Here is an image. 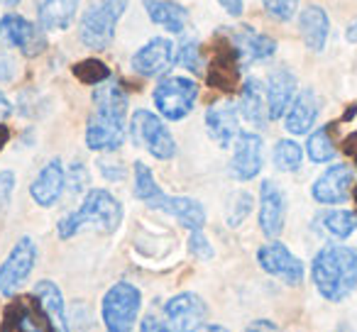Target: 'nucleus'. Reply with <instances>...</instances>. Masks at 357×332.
Returning a JSON list of instances; mask_svg holds the SVG:
<instances>
[{
    "mask_svg": "<svg viewBox=\"0 0 357 332\" xmlns=\"http://www.w3.org/2000/svg\"><path fill=\"white\" fill-rule=\"evenodd\" d=\"M176 64L186 66L194 74H201L204 71V56H201V47L196 40H186L181 42V47L176 49Z\"/></svg>",
    "mask_w": 357,
    "mask_h": 332,
    "instance_id": "nucleus-32",
    "label": "nucleus"
},
{
    "mask_svg": "<svg viewBox=\"0 0 357 332\" xmlns=\"http://www.w3.org/2000/svg\"><path fill=\"white\" fill-rule=\"evenodd\" d=\"M162 210L167 215H174V218L184 225L186 230H191V232H199L206 225L204 205L194 198H186V196H167Z\"/></svg>",
    "mask_w": 357,
    "mask_h": 332,
    "instance_id": "nucleus-26",
    "label": "nucleus"
},
{
    "mask_svg": "<svg viewBox=\"0 0 357 332\" xmlns=\"http://www.w3.org/2000/svg\"><path fill=\"white\" fill-rule=\"evenodd\" d=\"M218 3L223 6V10L233 17L243 15V10H245V0H218Z\"/></svg>",
    "mask_w": 357,
    "mask_h": 332,
    "instance_id": "nucleus-43",
    "label": "nucleus"
},
{
    "mask_svg": "<svg viewBox=\"0 0 357 332\" xmlns=\"http://www.w3.org/2000/svg\"><path fill=\"white\" fill-rule=\"evenodd\" d=\"M355 169L350 164L340 161L333 164L313 181L311 186V196L316 203L321 205H342L350 200V196L355 193Z\"/></svg>",
    "mask_w": 357,
    "mask_h": 332,
    "instance_id": "nucleus-8",
    "label": "nucleus"
},
{
    "mask_svg": "<svg viewBox=\"0 0 357 332\" xmlns=\"http://www.w3.org/2000/svg\"><path fill=\"white\" fill-rule=\"evenodd\" d=\"M130 137L137 147H142L144 152L162 161H169L176 154V142H174L172 132L152 110H135L132 120H130Z\"/></svg>",
    "mask_w": 357,
    "mask_h": 332,
    "instance_id": "nucleus-5",
    "label": "nucleus"
},
{
    "mask_svg": "<svg viewBox=\"0 0 357 332\" xmlns=\"http://www.w3.org/2000/svg\"><path fill=\"white\" fill-rule=\"evenodd\" d=\"M0 35L6 37L8 45H13L22 56H30V59L47 49L45 30L17 13H8L0 17Z\"/></svg>",
    "mask_w": 357,
    "mask_h": 332,
    "instance_id": "nucleus-12",
    "label": "nucleus"
},
{
    "mask_svg": "<svg viewBox=\"0 0 357 332\" xmlns=\"http://www.w3.org/2000/svg\"><path fill=\"white\" fill-rule=\"evenodd\" d=\"M13 191H15V174L13 171H0V215L10 205Z\"/></svg>",
    "mask_w": 357,
    "mask_h": 332,
    "instance_id": "nucleus-36",
    "label": "nucleus"
},
{
    "mask_svg": "<svg viewBox=\"0 0 357 332\" xmlns=\"http://www.w3.org/2000/svg\"><path fill=\"white\" fill-rule=\"evenodd\" d=\"M345 149L352 154V157H355V164H357V134H352V137H347ZM355 203H357V181H355Z\"/></svg>",
    "mask_w": 357,
    "mask_h": 332,
    "instance_id": "nucleus-45",
    "label": "nucleus"
},
{
    "mask_svg": "<svg viewBox=\"0 0 357 332\" xmlns=\"http://www.w3.org/2000/svg\"><path fill=\"white\" fill-rule=\"evenodd\" d=\"M128 93L123 84L110 76L93 88V113L86 125V144L93 152H115L125 142Z\"/></svg>",
    "mask_w": 357,
    "mask_h": 332,
    "instance_id": "nucleus-1",
    "label": "nucleus"
},
{
    "mask_svg": "<svg viewBox=\"0 0 357 332\" xmlns=\"http://www.w3.org/2000/svg\"><path fill=\"white\" fill-rule=\"evenodd\" d=\"M264 164V142L257 132H240L233 144V161L230 174L238 181H252L262 171Z\"/></svg>",
    "mask_w": 357,
    "mask_h": 332,
    "instance_id": "nucleus-14",
    "label": "nucleus"
},
{
    "mask_svg": "<svg viewBox=\"0 0 357 332\" xmlns=\"http://www.w3.org/2000/svg\"><path fill=\"white\" fill-rule=\"evenodd\" d=\"M230 37V45H233L235 54L240 59V66L259 64V61H267L277 52V42L269 35L252 30V27H235V30H225Z\"/></svg>",
    "mask_w": 357,
    "mask_h": 332,
    "instance_id": "nucleus-17",
    "label": "nucleus"
},
{
    "mask_svg": "<svg viewBox=\"0 0 357 332\" xmlns=\"http://www.w3.org/2000/svg\"><path fill=\"white\" fill-rule=\"evenodd\" d=\"M318 113H321V100H318L316 90L303 88L296 93L291 108L284 115V127L291 134H306V132H311V127L316 125Z\"/></svg>",
    "mask_w": 357,
    "mask_h": 332,
    "instance_id": "nucleus-20",
    "label": "nucleus"
},
{
    "mask_svg": "<svg viewBox=\"0 0 357 332\" xmlns=\"http://www.w3.org/2000/svg\"><path fill=\"white\" fill-rule=\"evenodd\" d=\"M311 278L321 298L340 303L357 288V249L340 242H328L316 252Z\"/></svg>",
    "mask_w": 357,
    "mask_h": 332,
    "instance_id": "nucleus-2",
    "label": "nucleus"
},
{
    "mask_svg": "<svg viewBox=\"0 0 357 332\" xmlns=\"http://www.w3.org/2000/svg\"><path fill=\"white\" fill-rule=\"evenodd\" d=\"M86 181H89V174H86V166L81 161H76L74 166H71V179L66 176V184L71 186V193H81L86 186Z\"/></svg>",
    "mask_w": 357,
    "mask_h": 332,
    "instance_id": "nucleus-38",
    "label": "nucleus"
},
{
    "mask_svg": "<svg viewBox=\"0 0 357 332\" xmlns=\"http://www.w3.org/2000/svg\"><path fill=\"white\" fill-rule=\"evenodd\" d=\"M287 220V196L272 179H264L259 186V230L264 237L277 239Z\"/></svg>",
    "mask_w": 357,
    "mask_h": 332,
    "instance_id": "nucleus-16",
    "label": "nucleus"
},
{
    "mask_svg": "<svg viewBox=\"0 0 357 332\" xmlns=\"http://www.w3.org/2000/svg\"><path fill=\"white\" fill-rule=\"evenodd\" d=\"M64 189H66V169L64 164H61V159L56 157L42 166V171L37 174V179L30 186V196L37 205L52 208L61 198Z\"/></svg>",
    "mask_w": 357,
    "mask_h": 332,
    "instance_id": "nucleus-19",
    "label": "nucleus"
},
{
    "mask_svg": "<svg viewBox=\"0 0 357 332\" xmlns=\"http://www.w3.org/2000/svg\"><path fill=\"white\" fill-rule=\"evenodd\" d=\"M206 129L218 147L228 149L240 137V110L230 100H218L206 110Z\"/></svg>",
    "mask_w": 357,
    "mask_h": 332,
    "instance_id": "nucleus-18",
    "label": "nucleus"
},
{
    "mask_svg": "<svg viewBox=\"0 0 357 332\" xmlns=\"http://www.w3.org/2000/svg\"><path fill=\"white\" fill-rule=\"evenodd\" d=\"M100 171H103V176H105V179H110V181L125 179V166H123V164L113 166V164H108V161H100Z\"/></svg>",
    "mask_w": 357,
    "mask_h": 332,
    "instance_id": "nucleus-42",
    "label": "nucleus"
},
{
    "mask_svg": "<svg viewBox=\"0 0 357 332\" xmlns=\"http://www.w3.org/2000/svg\"><path fill=\"white\" fill-rule=\"evenodd\" d=\"M139 332H169V330L164 325V320H159L154 315H144L142 322H139Z\"/></svg>",
    "mask_w": 357,
    "mask_h": 332,
    "instance_id": "nucleus-41",
    "label": "nucleus"
},
{
    "mask_svg": "<svg viewBox=\"0 0 357 332\" xmlns=\"http://www.w3.org/2000/svg\"><path fill=\"white\" fill-rule=\"evenodd\" d=\"M142 296L132 283L120 281L108 288L103 298V322L108 332H130L139 315Z\"/></svg>",
    "mask_w": 357,
    "mask_h": 332,
    "instance_id": "nucleus-7",
    "label": "nucleus"
},
{
    "mask_svg": "<svg viewBox=\"0 0 357 332\" xmlns=\"http://www.w3.org/2000/svg\"><path fill=\"white\" fill-rule=\"evenodd\" d=\"M6 3H10V6H15V3H20V0H6Z\"/></svg>",
    "mask_w": 357,
    "mask_h": 332,
    "instance_id": "nucleus-49",
    "label": "nucleus"
},
{
    "mask_svg": "<svg viewBox=\"0 0 357 332\" xmlns=\"http://www.w3.org/2000/svg\"><path fill=\"white\" fill-rule=\"evenodd\" d=\"M257 262H259V267H262V271H267L269 276L284 281L287 286H298V283L303 281V274H306L301 259H298L287 244L277 242V239H272V242L259 247Z\"/></svg>",
    "mask_w": 357,
    "mask_h": 332,
    "instance_id": "nucleus-10",
    "label": "nucleus"
},
{
    "mask_svg": "<svg viewBox=\"0 0 357 332\" xmlns=\"http://www.w3.org/2000/svg\"><path fill=\"white\" fill-rule=\"evenodd\" d=\"M245 332H282V327L277 325V322L267 320V317H259V320H252L248 325V330Z\"/></svg>",
    "mask_w": 357,
    "mask_h": 332,
    "instance_id": "nucleus-40",
    "label": "nucleus"
},
{
    "mask_svg": "<svg viewBox=\"0 0 357 332\" xmlns=\"http://www.w3.org/2000/svg\"><path fill=\"white\" fill-rule=\"evenodd\" d=\"M294 98H296V76L289 69H277L269 74L267 79V108L269 120H279L287 115L291 108Z\"/></svg>",
    "mask_w": 357,
    "mask_h": 332,
    "instance_id": "nucleus-21",
    "label": "nucleus"
},
{
    "mask_svg": "<svg viewBox=\"0 0 357 332\" xmlns=\"http://www.w3.org/2000/svg\"><path fill=\"white\" fill-rule=\"evenodd\" d=\"M199 332H230V330H225L223 325H204Z\"/></svg>",
    "mask_w": 357,
    "mask_h": 332,
    "instance_id": "nucleus-47",
    "label": "nucleus"
},
{
    "mask_svg": "<svg viewBox=\"0 0 357 332\" xmlns=\"http://www.w3.org/2000/svg\"><path fill=\"white\" fill-rule=\"evenodd\" d=\"M123 223V205L110 191L91 189L86 198L74 213L64 215L56 225L61 239H71L81 230H100V232H115Z\"/></svg>",
    "mask_w": 357,
    "mask_h": 332,
    "instance_id": "nucleus-3",
    "label": "nucleus"
},
{
    "mask_svg": "<svg viewBox=\"0 0 357 332\" xmlns=\"http://www.w3.org/2000/svg\"><path fill=\"white\" fill-rule=\"evenodd\" d=\"M10 113H13L10 100L6 98V93H3V90H0V125H3L8 118H10Z\"/></svg>",
    "mask_w": 357,
    "mask_h": 332,
    "instance_id": "nucleus-44",
    "label": "nucleus"
},
{
    "mask_svg": "<svg viewBox=\"0 0 357 332\" xmlns=\"http://www.w3.org/2000/svg\"><path fill=\"white\" fill-rule=\"evenodd\" d=\"M238 110L252 127L262 129L269 122V108H267V88L259 79H248L240 88V103Z\"/></svg>",
    "mask_w": 357,
    "mask_h": 332,
    "instance_id": "nucleus-22",
    "label": "nucleus"
},
{
    "mask_svg": "<svg viewBox=\"0 0 357 332\" xmlns=\"http://www.w3.org/2000/svg\"><path fill=\"white\" fill-rule=\"evenodd\" d=\"M6 142H8V129L3 127V125H0V147H3Z\"/></svg>",
    "mask_w": 357,
    "mask_h": 332,
    "instance_id": "nucleus-48",
    "label": "nucleus"
},
{
    "mask_svg": "<svg viewBox=\"0 0 357 332\" xmlns=\"http://www.w3.org/2000/svg\"><path fill=\"white\" fill-rule=\"evenodd\" d=\"M13 79H15V61L0 49V84H8Z\"/></svg>",
    "mask_w": 357,
    "mask_h": 332,
    "instance_id": "nucleus-39",
    "label": "nucleus"
},
{
    "mask_svg": "<svg viewBox=\"0 0 357 332\" xmlns=\"http://www.w3.org/2000/svg\"><path fill=\"white\" fill-rule=\"evenodd\" d=\"M6 332H56L42 303L32 293L30 298H17L6 310Z\"/></svg>",
    "mask_w": 357,
    "mask_h": 332,
    "instance_id": "nucleus-15",
    "label": "nucleus"
},
{
    "mask_svg": "<svg viewBox=\"0 0 357 332\" xmlns=\"http://www.w3.org/2000/svg\"><path fill=\"white\" fill-rule=\"evenodd\" d=\"M345 40L350 42V45H357V20H352L350 25H347V30H345Z\"/></svg>",
    "mask_w": 357,
    "mask_h": 332,
    "instance_id": "nucleus-46",
    "label": "nucleus"
},
{
    "mask_svg": "<svg viewBox=\"0 0 357 332\" xmlns=\"http://www.w3.org/2000/svg\"><path fill=\"white\" fill-rule=\"evenodd\" d=\"M250 210H252V196L245 193V191L235 193L233 200H230V208H228V225L230 228H238V225L250 215Z\"/></svg>",
    "mask_w": 357,
    "mask_h": 332,
    "instance_id": "nucleus-34",
    "label": "nucleus"
},
{
    "mask_svg": "<svg viewBox=\"0 0 357 332\" xmlns=\"http://www.w3.org/2000/svg\"><path fill=\"white\" fill-rule=\"evenodd\" d=\"M174 64H176V49H174V42L167 37H154L147 45L139 47L132 56V71L144 79L162 76Z\"/></svg>",
    "mask_w": 357,
    "mask_h": 332,
    "instance_id": "nucleus-13",
    "label": "nucleus"
},
{
    "mask_svg": "<svg viewBox=\"0 0 357 332\" xmlns=\"http://www.w3.org/2000/svg\"><path fill=\"white\" fill-rule=\"evenodd\" d=\"M199 98V86L186 76H167L157 84L152 93L154 108L167 120H184L194 110Z\"/></svg>",
    "mask_w": 357,
    "mask_h": 332,
    "instance_id": "nucleus-6",
    "label": "nucleus"
},
{
    "mask_svg": "<svg viewBox=\"0 0 357 332\" xmlns=\"http://www.w3.org/2000/svg\"><path fill=\"white\" fill-rule=\"evenodd\" d=\"M144 10H147V17L154 22V25L164 27L167 32H174V35H181L189 25V13L186 8H181L174 0H142Z\"/></svg>",
    "mask_w": 357,
    "mask_h": 332,
    "instance_id": "nucleus-24",
    "label": "nucleus"
},
{
    "mask_svg": "<svg viewBox=\"0 0 357 332\" xmlns=\"http://www.w3.org/2000/svg\"><path fill=\"white\" fill-rule=\"evenodd\" d=\"M264 10L269 17L279 22H289L298 10V0H262Z\"/></svg>",
    "mask_w": 357,
    "mask_h": 332,
    "instance_id": "nucleus-35",
    "label": "nucleus"
},
{
    "mask_svg": "<svg viewBox=\"0 0 357 332\" xmlns=\"http://www.w3.org/2000/svg\"><path fill=\"white\" fill-rule=\"evenodd\" d=\"M274 166L284 174H291V171L301 169V161H303V149L298 147L294 139H279L274 144Z\"/></svg>",
    "mask_w": 357,
    "mask_h": 332,
    "instance_id": "nucleus-30",
    "label": "nucleus"
},
{
    "mask_svg": "<svg viewBox=\"0 0 357 332\" xmlns=\"http://www.w3.org/2000/svg\"><path fill=\"white\" fill-rule=\"evenodd\" d=\"M135 198L154 210H162L164 200H167V193L157 184V179L144 161H135Z\"/></svg>",
    "mask_w": 357,
    "mask_h": 332,
    "instance_id": "nucleus-28",
    "label": "nucleus"
},
{
    "mask_svg": "<svg viewBox=\"0 0 357 332\" xmlns=\"http://www.w3.org/2000/svg\"><path fill=\"white\" fill-rule=\"evenodd\" d=\"M79 3L81 0H40V6H37L40 27L50 32H61L71 27Z\"/></svg>",
    "mask_w": 357,
    "mask_h": 332,
    "instance_id": "nucleus-25",
    "label": "nucleus"
},
{
    "mask_svg": "<svg viewBox=\"0 0 357 332\" xmlns=\"http://www.w3.org/2000/svg\"><path fill=\"white\" fill-rule=\"evenodd\" d=\"M37 264V244L32 237H20L13 252L0 267V293L3 296H15L17 288L25 283Z\"/></svg>",
    "mask_w": 357,
    "mask_h": 332,
    "instance_id": "nucleus-11",
    "label": "nucleus"
},
{
    "mask_svg": "<svg viewBox=\"0 0 357 332\" xmlns=\"http://www.w3.org/2000/svg\"><path fill=\"white\" fill-rule=\"evenodd\" d=\"M321 225L331 237L335 239H347L350 235L357 232V213L355 210H328L321 215Z\"/></svg>",
    "mask_w": 357,
    "mask_h": 332,
    "instance_id": "nucleus-29",
    "label": "nucleus"
},
{
    "mask_svg": "<svg viewBox=\"0 0 357 332\" xmlns=\"http://www.w3.org/2000/svg\"><path fill=\"white\" fill-rule=\"evenodd\" d=\"M208 308L196 293H178L164 306V325L169 332H199L206 322Z\"/></svg>",
    "mask_w": 357,
    "mask_h": 332,
    "instance_id": "nucleus-9",
    "label": "nucleus"
},
{
    "mask_svg": "<svg viewBox=\"0 0 357 332\" xmlns=\"http://www.w3.org/2000/svg\"><path fill=\"white\" fill-rule=\"evenodd\" d=\"M306 152H308V159L311 161H316V164H328V161H333L335 159V154H337V149H335V144H333V139H331V127H318L316 132L308 137V142H306Z\"/></svg>",
    "mask_w": 357,
    "mask_h": 332,
    "instance_id": "nucleus-31",
    "label": "nucleus"
},
{
    "mask_svg": "<svg viewBox=\"0 0 357 332\" xmlns=\"http://www.w3.org/2000/svg\"><path fill=\"white\" fill-rule=\"evenodd\" d=\"M125 10H128V0H96L93 6L86 8L79 22V40L84 42V47L93 52L108 49Z\"/></svg>",
    "mask_w": 357,
    "mask_h": 332,
    "instance_id": "nucleus-4",
    "label": "nucleus"
},
{
    "mask_svg": "<svg viewBox=\"0 0 357 332\" xmlns=\"http://www.w3.org/2000/svg\"><path fill=\"white\" fill-rule=\"evenodd\" d=\"M37 301L42 303L45 313L50 315L52 325H54L56 332H69V322H66V308H64V298H61V291L54 281H37L35 291Z\"/></svg>",
    "mask_w": 357,
    "mask_h": 332,
    "instance_id": "nucleus-27",
    "label": "nucleus"
},
{
    "mask_svg": "<svg viewBox=\"0 0 357 332\" xmlns=\"http://www.w3.org/2000/svg\"><path fill=\"white\" fill-rule=\"evenodd\" d=\"M298 32H301L303 45L311 52L326 49L328 35H331V20L321 6H306L298 13Z\"/></svg>",
    "mask_w": 357,
    "mask_h": 332,
    "instance_id": "nucleus-23",
    "label": "nucleus"
},
{
    "mask_svg": "<svg viewBox=\"0 0 357 332\" xmlns=\"http://www.w3.org/2000/svg\"><path fill=\"white\" fill-rule=\"evenodd\" d=\"M189 249H191V254L194 257H199V259H211L213 257V247H211V242L206 239V235L201 232H191V237H189Z\"/></svg>",
    "mask_w": 357,
    "mask_h": 332,
    "instance_id": "nucleus-37",
    "label": "nucleus"
},
{
    "mask_svg": "<svg viewBox=\"0 0 357 332\" xmlns=\"http://www.w3.org/2000/svg\"><path fill=\"white\" fill-rule=\"evenodd\" d=\"M74 74L79 76L84 84H93V86H100V84H105V81L110 79L108 66H103L100 61H96V59L81 61V64L74 69Z\"/></svg>",
    "mask_w": 357,
    "mask_h": 332,
    "instance_id": "nucleus-33",
    "label": "nucleus"
}]
</instances>
